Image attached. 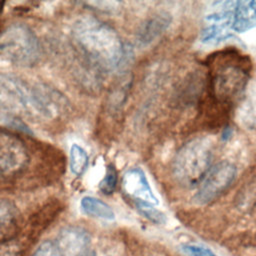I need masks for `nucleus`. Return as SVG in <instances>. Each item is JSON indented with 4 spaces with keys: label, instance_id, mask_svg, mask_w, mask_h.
<instances>
[{
    "label": "nucleus",
    "instance_id": "nucleus-16",
    "mask_svg": "<svg viewBox=\"0 0 256 256\" xmlns=\"http://www.w3.org/2000/svg\"><path fill=\"white\" fill-rule=\"evenodd\" d=\"M136 208L138 211L145 216L150 221L156 223V224H163L166 221L165 214L162 213L160 210L154 208L152 204L145 203V202H135Z\"/></svg>",
    "mask_w": 256,
    "mask_h": 256
},
{
    "label": "nucleus",
    "instance_id": "nucleus-2",
    "mask_svg": "<svg viewBox=\"0 0 256 256\" xmlns=\"http://www.w3.org/2000/svg\"><path fill=\"white\" fill-rule=\"evenodd\" d=\"M71 35L81 52L98 67L117 68L124 56V46L117 32L94 17H81L72 26Z\"/></svg>",
    "mask_w": 256,
    "mask_h": 256
},
{
    "label": "nucleus",
    "instance_id": "nucleus-5",
    "mask_svg": "<svg viewBox=\"0 0 256 256\" xmlns=\"http://www.w3.org/2000/svg\"><path fill=\"white\" fill-rule=\"evenodd\" d=\"M41 54L39 40L24 24H13L0 35V57L17 66L27 67L38 62Z\"/></svg>",
    "mask_w": 256,
    "mask_h": 256
},
{
    "label": "nucleus",
    "instance_id": "nucleus-17",
    "mask_svg": "<svg viewBox=\"0 0 256 256\" xmlns=\"http://www.w3.org/2000/svg\"><path fill=\"white\" fill-rule=\"evenodd\" d=\"M117 184V171L113 165H109L106 169L104 178L99 184L100 190L104 194H111L114 192Z\"/></svg>",
    "mask_w": 256,
    "mask_h": 256
},
{
    "label": "nucleus",
    "instance_id": "nucleus-9",
    "mask_svg": "<svg viewBox=\"0 0 256 256\" xmlns=\"http://www.w3.org/2000/svg\"><path fill=\"white\" fill-rule=\"evenodd\" d=\"M122 187L124 192L135 202L158 204V199L154 195L144 171L140 168L129 169L124 174Z\"/></svg>",
    "mask_w": 256,
    "mask_h": 256
},
{
    "label": "nucleus",
    "instance_id": "nucleus-20",
    "mask_svg": "<svg viewBox=\"0 0 256 256\" xmlns=\"http://www.w3.org/2000/svg\"><path fill=\"white\" fill-rule=\"evenodd\" d=\"M9 242L0 244V256H20V248L16 245L10 244Z\"/></svg>",
    "mask_w": 256,
    "mask_h": 256
},
{
    "label": "nucleus",
    "instance_id": "nucleus-11",
    "mask_svg": "<svg viewBox=\"0 0 256 256\" xmlns=\"http://www.w3.org/2000/svg\"><path fill=\"white\" fill-rule=\"evenodd\" d=\"M256 27V1H236L233 9L232 30L244 33Z\"/></svg>",
    "mask_w": 256,
    "mask_h": 256
},
{
    "label": "nucleus",
    "instance_id": "nucleus-4",
    "mask_svg": "<svg viewBox=\"0 0 256 256\" xmlns=\"http://www.w3.org/2000/svg\"><path fill=\"white\" fill-rule=\"evenodd\" d=\"M213 143L206 137H198L184 144L173 162V173L178 182L186 187L199 185L210 169Z\"/></svg>",
    "mask_w": 256,
    "mask_h": 256
},
{
    "label": "nucleus",
    "instance_id": "nucleus-8",
    "mask_svg": "<svg viewBox=\"0 0 256 256\" xmlns=\"http://www.w3.org/2000/svg\"><path fill=\"white\" fill-rule=\"evenodd\" d=\"M55 244L61 256H85L90 235L80 226H66L58 233Z\"/></svg>",
    "mask_w": 256,
    "mask_h": 256
},
{
    "label": "nucleus",
    "instance_id": "nucleus-18",
    "mask_svg": "<svg viewBox=\"0 0 256 256\" xmlns=\"http://www.w3.org/2000/svg\"><path fill=\"white\" fill-rule=\"evenodd\" d=\"M182 250L189 256H217L211 249L201 245L186 244L182 246Z\"/></svg>",
    "mask_w": 256,
    "mask_h": 256
},
{
    "label": "nucleus",
    "instance_id": "nucleus-19",
    "mask_svg": "<svg viewBox=\"0 0 256 256\" xmlns=\"http://www.w3.org/2000/svg\"><path fill=\"white\" fill-rule=\"evenodd\" d=\"M33 256H61V254L55 242L47 240L37 248Z\"/></svg>",
    "mask_w": 256,
    "mask_h": 256
},
{
    "label": "nucleus",
    "instance_id": "nucleus-10",
    "mask_svg": "<svg viewBox=\"0 0 256 256\" xmlns=\"http://www.w3.org/2000/svg\"><path fill=\"white\" fill-rule=\"evenodd\" d=\"M21 228V214L9 199L0 198V244L12 241Z\"/></svg>",
    "mask_w": 256,
    "mask_h": 256
},
{
    "label": "nucleus",
    "instance_id": "nucleus-7",
    "mask_svg": "<svg viewBox=\"0 0 256 256\" xmlns=\"http://www.w3.org/2000/svg\"><path fill=\"white\" fill-rule=\"evenodd\" d=\"M236 174V167L228 161H221L215 164L199 184L194 196L195 203L207 204L218 198L231 186Z\"/></svg>",
    "mask_w": 256,
    "mask_h": 256
},
{
    "label": "nucleus",
    "instance_id": "nucleus-13",
    "mask_svg": "<svg viewBox=\"0 0 256 256\" xmlns=\"http://www.w3.org/2000/svg\"><path fill=\"white\" fill-rule=\"evenodd\" d=\"M207 24L203 28L200 40L204 44L214 45L232 36L231 22L227 19H207Z\"/></svg>",
    "mask_w": 256,
    "mask_h": 256
},
{
    "label": "nucleus",
    "instance_id": "nucleus-6",
    "mask_svg": "<svg viewBox=\"0 0 256 256\" xmlns=\"http://www.w3.org/2000/svg\"><path fill=\"white\" fill-rule=\"evenodd\" d=\"M30 153L25 142L6 132H0V181L14 179L28 168Z\"/></svg>",
    "mask_w": 256,
    "mask_h": 256
},
{
    "label": "nucleus",
    "instance_id": "nucleus-14",
    "mask_svg": "<svg viewBox=\"0 0 256 256\" xmlns=\"http://www.w3.org/2000/svg\"><path fill=\"white\" fill-rule=\"evenodd\" d=\"M80 205L83 212L92 217L104 220H113L115 218V214L112 208L107 203L98 198L85 196L82 198Z\"/></svg>",
    "mask_w": 256,
    "mask_h": 256
},
{
    "label": "nucleus",
    "instance_id": "nucleus-21",
    "mask_svg": "<svg viewBox=\"0 0 256 256\" xmlns=\"http://www.w3.org/2000/svg\"><path fill=\"white\" fill-rule=\"evenodd\" d=\"M230 134H231V130H230L229 127H227L225 129V132H223V138H228Z\"/></svg>",
    "mask_w": 256,
    "mask_h": 256
},
{
    "label": "nucleus",
    "instance_id": "nucleus-1",
    "mask_svg": "<svg viewBox=\"0 0 256 256\" xmlns=\"http://www.w3.org/2000/svg\"><path fill=\"white\" fill-rule=\"evenodd\" d=\"M64 108L65 98L52 88L32 85L13 74H0V113L53 120Z\"/></svg>",
    "mask_w": 256,
    "mask_h": 256
},
{
    "label": "nucleus",
    "instance_id": "nucleus-12",
    "mask_svg": "<svg viewBox=\"0 0 256 256\" xmlns=\"http://www.w3.org/2000/svg\"><path fill=\"white\" fill-rule=\"evenodd\" d=\"M171 23V16L166 12L158 13L147 19L137 34V41L140 45H147L157 39Z\"/></svg>",
    "mask_w": 256,
    "mask_h": 256
},
{
    "label": "nucleus",
    "instance_id": "nucleus-22",
    "mask_svg": "<svg viewBox=\"0 0 256 256\" xmlns=\"http://www.w3.org/2000/svg\"><path fill=\"white\" fill-rule=\"evenodd\" d=\"M85 256H97V255H96V253H95L94 251H92V252H89V253H87Z\"/></svg>",
    "mask_w": 256,
    "mask_h": 256
},
{
    "label": "nucleus",
    "instance_id": "nucleus-15",
    "mask_svg": "<svg viewBox=\"0 0 256 256\" xmlns=\"http://www.w3.org/2000/svg\"><path fill=\"white\" fill-rule=\"evenodd\" d=\"M88 155L86 151L79 145L74 144L70 148V169L77 176L84 173L88 166Z\"/></svg>",
    "mask_w": 256,
    "mask_h": 256
},
{
    "label": "nucleus",
    "instance_id": "nucleus-3",
    "mask_svg": "<svg viewBox=\"0 0 256 256\" xmlns=\"http://www.w3.org/2000/svg\"><path fill=\"white\" fill-rule=\"evenodd\" d=\"M209 66L211 97L218 104L231 105L242 95L248 83V58L235 51H225L214 55Z\"/></svg>",
    "mask_w": 256,
    "mask_h": 256
}]
</instances>
